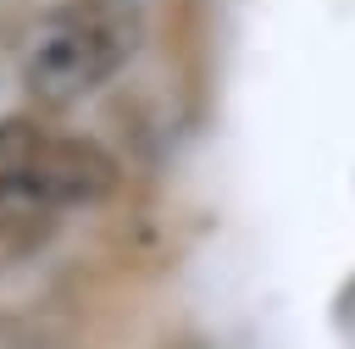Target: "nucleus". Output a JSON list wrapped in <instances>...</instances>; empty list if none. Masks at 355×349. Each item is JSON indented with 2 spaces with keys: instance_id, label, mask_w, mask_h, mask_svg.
I'll list each match as a JSON object with an SVG mask.
<instances>
[{
  "instance_id": "nucleus-2",
  "label": "nucleus",
  "mask_w": 355,
  "mask_h": 349,
  "mask_svg": "<svg viewBox=\"0 0 355 349\" xmlns=\"http://www.w3.org/2000/svg\"><path fill=\"white\" fill-rule=\"evenodd\" d=\"M0 188H17L61 216L105 199L116 188V161L83 133H50L33 116H11L0 122Z\"/></svg>"
},
{
  "instance_id": "nucleus-1",
  "label": "nucleus",
  "mask_w": 355,
  "mask_h": 349,
  "mask_svg": "<svg viewBox=\"0 0 355 349\" xmlns=\"http://www.w3.org/2000/svg\"><path fill=\"white\" fill-rule=\"evenodd\" d=\"M139 33L133 22L105 0H67L55 6L28 50H22V89L39 111H67L89 94H100L133 55Z\"/></svg>"
},
{
  "instance_id": "nucleus-3",
  "label": "nucleus",
  "mask_w": 355,
  "mask_h": 349,
  "mask_svg": "<svg viewBox=\"0 0 355 349\" xmlns=\"http://www.w3.org/2000/svg\"><path fill=\"white\" fill-rule=\"evenodd\" d=\"M50 233H55V211L50 205H39V199H28L17 188H0V266L33 255Z\"/></svg>"
}]
</instances>
